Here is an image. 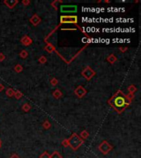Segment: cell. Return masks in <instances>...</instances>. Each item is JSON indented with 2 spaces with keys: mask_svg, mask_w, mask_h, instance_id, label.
Segmentation results:
<instances>
[{
  "mask_svg": "<svg viewBox=\"0 0 141 158\" xmlns=\"http://www.w3.org/2000/svg\"><path fill=\"white\" fill-rule=\"evenodd\" d=\"M109 103L118 113H121L126 108V106H129L130 101L126 98V96L122 93L121 91H118L115 96L109 101Z\"/></svg>",
  "mask_w": 141,
  "mask_h": 158,
  "instance_id": "6da1fadb",
  "label": "cell"
},
{
  "mask_svg": "<svg viewBox=\"0 0 141 158\" xmlns=\"http://www.w3.org/2000/svg\"><path fill=\"white\" fill-rule=\"evenodd\" d=\"M68 140H69V146L74 151L78 150L83 144V140L77 134V133H73V134H72V136L68 139Z\"/></svg>",
  "mask_w": 141,
  "mask_h": 158,
  "instance_id": "7a4b0ae2",
  "label": "cell"
},
{
  "mask_svg": "<svg viewBox=\"0 0 141 158\" xmlns=\"http://www.w3.org/2000/svg\"><path fill=\"white\" fill-rule=\"evenodd\" d=\"M112 146L107 141H103L99 146H98V149L104 155H107L108 152H110L112 150Z\"/></svg>",
  "mask_w": 141,
  "mask_h": 158,
  "instance_id": "3957f363",
  "label": "cell"
},
{
  "mask_svg": "<svg viewBox=\"0 0 141 158\" xmlns=\"http://www.w3.org/2000/svg\"><path fill=\"white\" fill-rule=\"evenodd\" d=\"M78 8L76 5H62L60 6V12L63 13H76Z\"/></svg>",
  "mask_w": 141,
  "mask_h": 158,
  "instance_id": "277c9868",
  "label": "cell"
},
{
  "mask_svg": "<svg viewBox=\"0 0 141 158\" xmlns=\"http://www.w3.org/2000/svg\"><path fill=\"white\" fill-rule=\"evenodd\" d=\"M61 23H77L78 17L76 16H62L60 17Z\"/></svg>",
  "mask_w": 141,
  "mask_h": 158,
  "instance_id": "5b68a950",
  "label": "cell"
},
{
  "mask_svg": "<svg viewBox=\"0 0 141 158\" xmlns=\"http://www.w3.org/2000/svg\"><path fill=\"white\" fill-rule=\"evenodd\" d=\"M82 75L87 79V80H90V79L93 77L95 75V72L90 67H86V68L83 69V71L82 72Z\"/></svg>",
  "mask_w": 141,
  "mask_h": 158,
  "instance_id": "8992f818",
  "label": "cell"
},
{
  "mask_svg": "<svg viewBox=\"0 0 141 158\" xmlns=\"http://www.w3.org/2000/svg\"><path fill=\"white\" fill-rule=\"evenodd\" d=\"M74 93L77 95V96L78 97V98H82V97H83L86 95V93H87V91H86L85 88L83 87L82 86H78L74 90Z\"/></svg>",
  "mask_w": 141,
  "mask_h": 158,
  "instance_id": "52a82bcc",
  "label": "cell"
},
{
  "mask_svg": "<svg viewBox=\"0 0 141 158\" xmlns=\"http://www.w3.org/2000/svg\"><path fill=\"white\" fill-rule=\"evenodd\" d=\"M21 42H22V43L24 45L27 46V45H30L32 43V40L31 39V38L29 37V36L24 35L23 37L22 38V40H21Z\"/></svg>",
  "mask_w": 141,
  "mask_h": 158,
  "instance_id": "ba28073f",
  "label": "cell"
},
{
  "mask_svg": "<svg viewBox=\"0 0 141 158\" xmlns=\"http://www.w3.org/2000/svg\"><path fill=\"white\" fill-rule=\"evenodd\" d=\"M41 18L37 16V15H33L32 17H31V19H30V22L32 23V25H34V26H37L38 24L41 22Z\"/></svg>",
  "mask_w": 141,
  "mask_h": 158,
  "instance_id": "9c48e42d",
  "label": "cell"
},
{
  "mask_svg": "<svg viewBox=\"0 0 141 158\" xmlns=\"http://www.w3.org/2000/svg\"><path fill=\"white\" fill-rule=\"evenodd\" d=\"M17 3L18 1H17V0H6V1H4V3L10 8H13L15 5L17 4Z\"/></svg>",
  "mask_w": 141,
  "mask_h": 158,
  "instance_id": "30bf717a",
  "label": "cell"
},
{
  "mask_svg": "<svg viewBox=\"0 0 141 158\" xmlns=\"http://www.w3.org/2000/svg\"><path fill=\"white\" fill-rule=\"evenodd\" d=\"M53 96L56 99H59L61 96H62V92H60L59 90H56L53 92Z\"/></svg>",
  "mask_w": 141,
  "mask_h": 158,
  "instance_id": "8fae6325",
  "label": "cell"
},
{
  "mask_svg": "<svg viewBox=\"0 0 141 158\" xmlns=\"http://www.w3.org/2000/svg\"><path fill=\"white\" fill-rule=\"evenodd\" d=\"M116 57L114 55V54H111V55H109L108 57H107V61L108 62H110L111 64H114L115 61H116Z\"/></svg>",
  "mask_w": 141,
  "mask_h": 158,
  "instance_id": "7c38bea8",
  "label": "cell"
},
{
  "mask_svg": "<svg viewBox=\"0 0 141 158\" xmlns=\"http://www.w3.org/2000/svg\"><path fill=\"white\" fill-rule=\"evenodd\" d=\"M14 93H15V91L13 88H8V89H7V91H6V94H7V96L9 97L13 96Z\"/></svg>",
  "mask_w": 141,
  "mask_h": 158,
  "instance_id": "4fadbf2b",
  "label": "cell"
},
{
  "mask_svg": "<svg viewBox=\"0 0 141 158\" xmlns=\"http://www.w3.org/2000/svg\"><path fill=\"white\" fill-rule=\"evenodd\" d=\"M50 158H63V156L59 154V151H54V152L51 155Z\"/></svg>",
  "mask_w": 141,
  "mask_h": 158,
  "instance_id": "5bb4252c",
  "label": "cell"
},
{
  "mask_svg": "<svg viewBox=\"0 0 141 158\" xmlns=\"http://www.w3.org/2000/svg\"><path fill=\"white\" fill-rule=\"evenodd\" d=\"M80 136H81V138H82L83 139H87V138H88V136H89V133H88V131L83 130V131H82V132H81V133H80Z\"/></svg>",
  "mask_w": 141,
  "mask_h": 158,
  "instance_id": "9a60e30c",
  "label": "cell"
},
{
  "mask_svg": "<svg viewBox=\"0 0 141 158\" xmlns=\"http://www.w3.org/2000/svg\"><path fill=\"white\" fill-rule=\"evenodd\" d=\"M128 91L130 94H134L137 91V88L134 87V85H130V86L128 87Z\"/></svg>",
  "mask_w": 141,
  "mask_h": 158,
  "instance_id": "2e32d148",
  "label": "cell"
},
{
  "mask_svg": "<svg viewBox=\"0 0 141 158\" xmlns=\"http://www.w3.org/2000/svg\"><path fill=\"white\" fill-rule=\"evenodd\" d=\"M45 50H46V51H48L49 53H51V52H52L53 50H54V47L51 44H48V45L46 46Z\"/></svg>",
  "mask_w": 141,
  "mask_h": 158,
  "instance_id": "e0dca14e",
  "label": "cell"
},
{
  "mask_svg": "<svg viewBox=\"0 0 141 158\" xmlns=\"http://www.w3.org/2000/svg\"><path fill=\"white\" fill-rule=\"evenodd\" d=\"M22 110L25 111V112H28L30 110H31V106L29 104H27V103H26V104H24L22 107Z\"/></svg>",
  "mask_w": 141,
  "mask_h": 158,
  "instance_id": "ac0fdd59",
  "label": "cell"
},
{
  "mask_svg": "<svg viewBox=\"0 0 141 158\" xmlns=\"http://www.w3.org/2000/svg\"><path fill=\"white\" fill-rule=\"evenodd\" d=\"M14 70H15L16 72H21L23 70V68H22V65L17 64V65H16V66L14 67Z\"/></svg>",
  "mask_w": 141,
  "mask_h": 158,
  "instance_id": "d6986e66",
  "label": "cell"
},
{
  "mask_svg": "<svg viewBox=\"0 0 141 158\" xmlns=\"http://www.w3.org/2000/svg\"><path fill=\"white\" fill-rule=\"evenodd\" d=\"M43 127H44V129H49L51 127V124L49 122L48 120H46L45 122L43 123Z\"/></svg>",
  "mask_w": 141,
  "mask_h": 158,
  "instance_id": "ffe728a7",
  "label": "cell"
},
{
  "mask_svg": "<svg viewBox=\"0 0 141 158\" xmlns=\"http://www.w3.org/2000/svg\"><path fill=\"white\" fill-rule=\"evenodd\" d=\"M28 55V53L27 50H22L21 53H20V57L22 58V59H26Z\"/></svg>",
  "mask_w": 141,
  "mask_h": 158,
  "instance_id": "44dd1931",
  "label": "cell"
},
{
  "mask_svg": "<svg viewBox=\"0 0 141 158\" xmlns=\"http://www.w3.org/2000/svg\"><path fill=\"white\" fill-rule=\"evenodd\" d=\"M14 96L16 97V99H20L22 96V93L20 92V91H16L14 93Z\"/></svg>",
  "mask_w": 141,
  "mask_h": 158,
  "instance_id": "7402d4cb",
  "label": "cell"
},
{
  "mask_svg": "<svg viewBox=\"0 0 141 158\" xmlns=\"http://www.w3.org/2000/svg\"><path fill=\"white\" fill-rule=\"evenodd\" d=\"M50 157H51V155L49 154L47 151H45V152H43L40 156V158H50Z\"/></svg>",
  "mask_w": 141,
  "mask_h": 158,
  "instance_id": "603a6c76",
  "label": "cell"
},
{
  "mask_svg": "<svg viewBox=\"0 0 141 158\" xmlns=\"http://www.w3.org/2000/svg\"><path fill=\"white\" fill-rule=\"evenodd\" d=\"M58 80L56 78H52L51 80V84L52 85V86H56V85L58 84Z\"/></svg>",
  "mask_w": 141,
  "mask_h": 158,
  "instance_id": "cb8c5ba5",
  "label": "cell"
},
{
  "mask_svg": "<svg viewBox=\"0 0 141 158\" xmlns=\"http://www.w3.org/2000/svg\"><path fill=\"white\" fill-rule=\"evenodd\" d=\"M39 61H40L41 64H45L46 62V58L45 56H41L40 58V59H39Z\"/></svg>",
  "mask_w": 141,
  "mask_h": 158,
  "instance_id": "d4e9b609",
  "label": "cell"
},
{
  "mask_svg": "<svg viewBox=\"0 0 141 158\" xmlns=\"http://www.w3.org/2000/svg\"><path fill=\"white\" fill-rule=\"evenodd\" d=\"M62 145L64 146V148L68 147V146H69V140H68V139H65V140H64L62 142Z\"/></svg>",
  "mask_w": 141,
  "mask_h": 158,
  "instance_id": "484cf974",
  "label": "cell"
},
{
  "mask_svg": "<svg viewBox=\"0 0 141 158\" xmlns=\"http://www.w3.org/2000/svg\"><path fill=\"white\" fill-rule=\"evenodd\" d=\"M4 59H5V55L3 53H0V62L3 61Z\"/></svg>",
  "mask_w": 141,
  "mask_h": 158,
  "instance_id": "4316f807",
  "label": "cell"
},
{
  "mask_svg": "<svg viewBox=\"0 0 141 158\" xmlns=\"http://www.w3.org/2000/svg\"><path fill=\"white\" fill-rule=\"evenodd\" d=\"M9 158H20V156H18L17 154H13Z\"/></svg>",
  "mask_w": 141,
  "mask_h": 158,
  "instance_id": "83f0119b",
  "label": "cell"
},
{
  "mask_svg": "<svg viewBox=\"0 0 141 158\" xmlns=\"http://www.w3.org/2000/svg\"><path fill=\"white\" fill-rule=\"evenodd\" d=\"M22 4H24V5H28V4L30 3V1H22Z\"/></svg>",
  "mask_w": 141,
  "mask_h": 158,
  "instance_id": "f1b7e54d",
  "label": "cell"
},
{
  "mask_svg": "<svg viewBox=\"0 0 141 158\" xmlns=\"http://www.w3.org/2000/svg\"><path fill=\"white\" fill-rule=\"evenodd\" d=\"M4 89V86L3 84H0V92H2V91H3Z\"/></svg>",
  "mask_w": 141,
  "mask_h": 158,
  "instance_id": "f546056e",
  "label": "cell"
},
{
  "mask_svg": "<svg viewBox=\"0 0 141 158\" xmlns=\"http://www.w3.org/2000/svg\"><path fill=\"white\" fill-rule=\"evenodd\" d=\"M120 50H121V51H125V50H126V48H124V49H122V48H120Z\"/></svg>",
  "mask_w": 141,
  "mask_h": 158,
  "instance_id": "4dcf8cb0",
  "label": "cell"
},
{
  "mask_svg": "<svg viewBox=\"0 0 141 158\" xmlns=\"http://www.w3.org/2000/svg\"><path fill=\"white\" fill-rule=\"evenodd\" d=\"M1 147H2V143H1V141H0V148H1Z\"/></svg>",
  "mask_w": 141,
  "mask_h": 158,
  "instance_id": "1f68e13d",
  "label": "cell"
}]
</instances>
